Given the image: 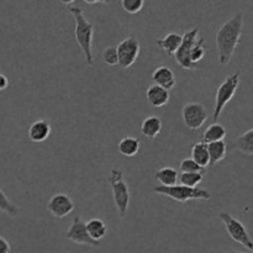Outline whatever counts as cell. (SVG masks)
Segmentation results:
<instances>
[{
  "instance_id": "obj_8",
  "label": "cell",
  "mask_w": 253,
  "mask_h": 253,
  "mask_svg": "<svg viewBox=\"0 0 253 253\" xmlns=\"http://www.w3.org/2000/svg\"><path fill=\"white\" fill-rule=\"evenodd\" d=\"M116 51H118L119 57L118 66H120L123 69L131 67L136 62L141 51V46L137 37L135 35H130L128 37H126L125 40H123L118 44Z\"/></svg>"
},
{
  "instance_id": "obj_17",
  "label": "cell",
  "mask_w": 253,
  "mask_h": 253,
  "mask_svg": "<svg viewBox=\"0 0 253 253\" xmlns=\"http://www.w3.org/2000/svg\"><path fill=\"white\" fill-rule=\"evenodd\" d=\"M162 120L158 116H148L141 124V132L148 138H155L162 131Z\"/></svg>"
},
{
  "instance_id": "obj_31",
  "label": "cell",
  "mask_w": 253,
  "mask_h": 253,
  "mask_svg": "<svg viewBox=\"0 0 253 253\" xmlns=\"http://www.w3.org/2000/svg\"><path fill=\"white\" fill-rule=\"evenodd\" d=\"M9 86V81L4 74L0 73V90H5Z\"/></svg>"
},
{
  "instance_id": "obj_24",
  "label": "cell",
  "mask_w": 253,
  "mask_h": 253,
  "mask_svg": "<svg viewBox=\"0 0 253 253\" xmlns=\"http://www.w3.org/2000/svg\"><path fill=\"white\" fill-rule=\"evenodd\" d=\"M204 179V172H195V173H180L178 180L180 184L188 188H197Z\"/></svg>"
},
{
  "instance_id": "obj_27",
  "label": "cell",
  "mask_w": 253,
  "mask_h": 253,
  "mask_svg": "<svg viewBox=\"0 0 253 253\" xmlns=\"http://www.w3.org/2000/svg\"><path fill=\"white\" fill-rule=\"evenodd\" d=\"M121 7L127 14H138L145 6V0H121Z\"/></svg>"
},
{
  "instance_id": "obj_10",
  "label": "cell",
  "mask_w": 253,
  "mask_h": 253,
  "mask_svg": "<svg viewBox=\"0 0 253 253\" xmlns=\"http://www.w3.org/2000/svg\"><path fill=\"white\" fill-rule=\"evenodd\" d=\"M66 237L69 241L74 242V244L88 245V246L93 247L100 246V242H96L90 239V236L88 235V231H86L85 222L82 220L81 215H77V216L73 217L71 226L67 230Z\"/></svg>"
},
{
  "instance_id": "obj_19",
  "label": "cell",
  "mask_w": 253,
  "mask_h": 253,
  "mask_svg": "<svg viewBox=\"0 0 253 253\" xmlns=\"http://www.w3.org/2000/svg\"><path fill=\"white\" fill-rule=\"evenodd\" d=\"M225 137H226L225 126L219 123H214L205 130L204 135H203V142L209 145V143L217 142V141H224Z\"/></svg>"
},
{
  "instance_id": "obj_9",
  "label": "cell",
  "mask_w": 253,
  "mask_h": 253,
  "mask_svg": "<svg viewBox=\"0 0 253 253\" xmlns=\"http://www.w3.org/2000/svg\"><path fill=\"white\" fill-rule=\"evenodd\" d=\"M182 118L189 130L195 131L202 127L208 119V111L200 103H189L183 106Z\"/></svg>"
},
{
  "instance_id": "obj_1",
  "label": "cell",
  "mask_w": 253,
  "mask_h": 253,
  "mask_svg": "<svg viewBox=\"0 0 253 253\" xmlns=\"http://www.w3.org/2000/svg\"><path fill=\"white\" fill-rule=\"evenodd\" d=\"M242 29H244V14L236 12L229 21L225 22L216 32L217 58L220 64H227L231 61L236 47L241 40Z\"/></svg>"
},
{
  "instance_id": "obj_32",
  "label": "cell",
  "mask_w": 253,
  "mask_h": 253,
  "mask_svg": "<svg viewBox=\"0 0 253 253\" xmlns=\"http://www.w3.org/2000/svg\"><path fill=\"white\" fill-rule=\"evenodd\" d=\"M84 2H88V4H96V2H108V1H100V0H84Z\"/></svg>"
},
{
  "instance_id": "obj_28",
  "label": "cell",
  "mask_w": 253,
  "mask_h": 253,
  "mask_svg": "<svg viewBox=\"0 0 253 253\" xmlns=\"http://www.w3.org/2000/svg\"><path fill=\"white\" fill-rule=\"evenodd\" d=\"M103 59L108 66H118L119 64V57L116 47H108L104 49L103 52Z\"/></svg>"
},
{
  "instance_id": "obj_21",
  "label": "cell",
  "mask_w": 253,
  "mask_h": 253,
  "mask_svg": "<svg viewBox=\"0 0 253 253\" xmlns=\"http://www.w3.org/2000/svg\"><path fill=\"white\" fill-rule=\"evenodd\" d=\"M192 158L199 167L205 168L210 165L209 160V151H208V145L203 141L195 143L192 147Z\"/></svg>"
},
{
  "instance_id": "obj_18",
  "label": "cell",
  "mask_w": 253,
  "mask_h": 253,
  "mask_svg": "<svg viewBox=\"0 0 253 253\" xmlns=\"http://www.w3.org/2000/svg\"><path fill=\"white\" fill-rule=\"evenodd\" d=\"M140 147V140L137 137H132V136H126V137L121 138L118 145L119 152L126 157H133V156L137 155Z\"/></svg>"
},
{
  "instance_id": "obj_12",
  "label": "cell",
  "mask_w": 253,
  "mask_h": 253,
  "mask_svg": "<svg viewBox=\"0 0 253 253\" xmlns=\"http://www.w3.org/2000/svg\"><path fill=\"white\" fill-rule=\"evenodd\" d=\"M152 81L153 84L161 86V88L166 89L169 91L175 86V76L173 73L172 69L167 66H161L156 68L152 73Z\"/></svg>"
},
{
  "instance_id": "obj_14",
  "label": "cell",
  "mask_w": 253,
  "mask_h": 253,
  "mask_svg": "<svg viewBox=\"0 0 253 253\" xmlns=\"http://www.w3.org/2000/svg\"><path fill=\"white\" fill-rule=\"evenodd\" d=\"M146 99H147L148 104L153 108H162L166 104H168L170 99V94L166 89L161 88L156 84H152L146 90Z\"/></svg>"
},
{
  "instance_id": "obj_13",
  "label": "cell",
  "mask_w": 253,
  "mask_h": 253,
  "mask_svg": "<svg viewBox=\"0 0 253 253\" xmlns=\"http://www.w3.org/2000/svg\"><path fill=\"white\" fill-rule=\"evenodd\" d=\"M51 125L47 120H37L30 125L29 131H27V136H29L30 141L34 143H41L44 142L47 138L51 135Z\"/></svg>"
},
{
  "instance_id": "obj_26",
  "label": "cell",
  "mask_w": 253,
  "mask_h": 253,
  "mask_svg": "<svg viewBox=\"0 0 253 253\" xmlns=\"http://www.w3.org/2000/svg\"><path fill=\"white\" fill-rule=\"evenodd\" d=\"M0 211L5 212V214L12 217L19 214V208L10 202L9 198L6 197V194L1 189H0Z\"/></svg>"
},
{
  "instance_id": "obj_5",
  "label": "cell",
  "mask_w": 253,
  "mask_h": 253,
  "mask_svg": "<svg viewBox=\"0 0 253 253\" xmlns=\"http://www.w3.org/2000/svg\"><path fill=\"white\" fill-rule=\"evenodd\" d=\"M240 85V73L235 72V73L230 74L224 82L219 85L216 90V95H215V106H214V118L215 123L220 119L222 110L225 106L229 104V101L234 98L235 93H236L237 88Z\"/></svg>"
},
{
  "instance_id": "obj_23",
  "label": "cell",
  "mask_w": 253,
  "mask_h": 253,
  "mask_svg": "<svg viewBox=\"0 0 253 253\" xmlns=\"http://www.w3.org/2000/svg\"><path fill=\"white\" fill-rule=\"evenodd\" d=\"M178 172L172 167H163L156 172V179L162 187H173L178 182Z\"/></svg>"
},
{
  "instance_id": "obj_4",
  "label": "cell",
  "mask_w": 253,
  "mask_h": 253,
  "mask_svg": "<svg viewBox=\"0 0 253 253\" xmlns=\"http://www.w3.org/2000/svg\"><path fill=\"white\" fill-rule=\"evenodd\" d=\"M153 192L161 195H166V197L179 203H187L189 200H209L211 198L209 190L199 189V188H188L182 184H175L173 187L158 185V187L153 188Z\"/></svg>"
},
{
  "instance_id": "obj_7",
  "label": "cell",
  "mask_w": 253,
  "mask_h": 253,
  "mask_svg": "<svg viewBox=\"0 0 253 253\" xmlns=\"http://www.w3.org/2000/svg\"><path fill=\"white\" fill-rule=\"evenodd\" d=\"M198 36H199V29L198 27L189 30L182 36V43H180L179 48L174 54L175 61L179 64L180 68L188 69V71L197 69V64L193 63L192 59H190V52H192V48L195 42H197V40L199 39Z\"/></svg>"
},
{
  "instance_id": "obj_16",
  "label": "cell",
  "mask_w": 253,
  "mask_h": 253,
  "mask_svg": "<svg viewBox=\"0 0 253 253\" xmlns=\"http://www.w3.org/2000/svg\"><path fill=\"white\" fill-rule=\"evenodd\" d=\"M85 227L90 239L96 242H100L108 235V226H106V224L101 219L94 217V219L88 220L85 222Z\"/></svg>"
},
{
  "instance_id": "obj_2",
  "label": "cell",
  "mask_w": 253,
  "mask_h": 253,
  "mask_svg": "<svg viewBox=\"0 0 253 253\" xmlns=\"http://www.w3.org/2000/svg\"><path fill=\"white\" fill-rule=\"evenodd\" d=\"M68 4L69 12L73 16L76 27H74V36H76L77 43L82 48L84 53V59L89 67L94 64L93 54V37H94V25L85 19L82 7L77 4H72V1H62Z\"/></svg>"
},
{
  "instance_id": "obj_6",
  "label": "cell",
  "mask_w": 253,
  "mask_h": 253,
  "mask_svg": "<svg viewBox=\"0 0 253 253\" xmlns=\"http://www.w3.org/2000/svg\"><path fill=\"white\" fill-rule=\"evenodd\" d=\"M219 217L225 224V227H226V231L229 234V236L235 242H237V244L242 245L246 249L253 251V241L251 236H250L246 226L240 220H237L236 217L230 215L229 212H220Z\"/></svg>"
},
{
  "instance_id": "obj_25",
  "label": "cell",
  "mask_w": 253,
  "mask_h": 253,
  "mask_svg": "<svg viewBox=\"0 0 253 253\" xmlns=\"http://www.w3.org/2000/svg\"><path fill=\"white\" fill-rule=\"evenodd\" d=\"M205 39L204 37H199L197 40V42L193 46L192 52H190V59L194 64L199 63L200 61H203V58L205 57V53H207V48H205Z\"/></svg>"
},
{
  "instance_id": "obj_22",
  "label": "cell",
  "mask_w": 253,
  "mask_h": 253,
  "mask_svg": "<svg viewBox=\"0 0 253 253\" xmlns=\"http://www.w3.org/2000/svg\"><path fill=\"white\" fill-rule=\"evenodd\" d=\"M208 151H209L210 165L214 166L226 157L227 145L225 143V141H217V142L209 143L208 145Z\"/></svg>"
},
{
  "instance_id": "obj_3",
  "label": "cell",
  "mask_w": 253,
  "mask_h": 253,
  "mask_svg": "<svg viewBox=\"0 0 253 253\" xmlns=\"http://www.w3.org/2000/svg\"><path fill=\"white\" fill-rule=\"evenodd\" d=\"M108 180L111 187V192H113L114 203H115L118 214L123 219V217L126 216L131 199L130 189H128V185L125 180L123 169L119 167H113Z\"/></svg>"
},
{
  "instance_id": "obj_29",
  "label": "cell",
  "mask_w": 253,
  "mask_h": 253,
  "mask_svg": "<svg viewBox=\"0 0 253 253\" xmlns=\"http://www.w3.org/2000/svg\"><path fill=\"white\" fill-rule=\"evenodd\" d=\"M179 169L182 173L203 172V168L199 167L192 158H184V160L179 163Z\"/></svg>"
},
{
  "instance_id": "obj_11",
  "label": "cell",
  "mask_w": 253,
  "mask_h": 253,
  "mask_svg": "<svg viewBox=\"0 0 253 253\" xmlns=\"http://www.w3.org/2000/svg\"><path fill=\"white\" fill-rule=\"evenodd\" d=\"M76 205H74L73 200L71 197L63 193H58L54 194L53 197L49 199L48 204H47V209L51 212L52 216L57 217V219H63L67 215L71 214L74 210Z\"/></svg>"
},
{
  "instance_id": "obj_33",
  "label": "cell",
  "mask_w": 253,
  "mask_h": 253,
  "mask_svg": "<svg viewBox=\"0 0 253 253\" xmlns=\"http://www.w3.org/2000/svg\"><path fill=\"white\" fill-rule=\"evenodd\" d=\"M226 253H241V252H226Z\"/></svg>"
},
{
  "instance_id": "obj_30",
  "label": "cell",
  "mask_w": 253,
  "mask_h": 253,
  "mask_svg": "<svg viewBox=\"0 0 253 253\" xmlns=\"http://www.w3.org/2000/svg\"><path fill=\"white\" fill-rule=\"evenodd\" d=\"M10 251H11V246L7 242V240L0 236V253H10Z\"/></svg>"
},
{
  "instance_id": "obj_15",
  "label": "cell",
  "mask_w": 253,
  "mask_h": 253,
  "mask_svg": "<svg viewBox=\"0 0 253 253\" xmlns=\"http://www.w3.org/2000/svg\"><path fill=\"white\" fill-rule=\"evenodd\" d=\"M182 35L177 34V32H169L162 39H158L156 42H157V46L162 51H165L168 56H174L182 43Z\"/></svg>"
},
{
  "instance_id": "obj_20",
  "label": "cell",
  "mask_w": 253,
  "mask_h": 253,
  "mask_svg": "<svg viewBox=\"0 0 253 253\" xmlns=\"http://www.w3.org/2000/svg\"><path fill=\"white\" fill-rule=\"evenodd\" d=\"M232 148L240 151L241 153H245V155L253 156V127L240 135L232 143Z\"/></svg>"
}]
</instances>
